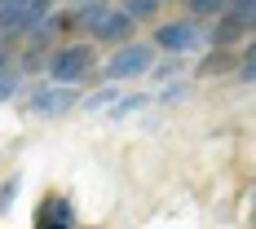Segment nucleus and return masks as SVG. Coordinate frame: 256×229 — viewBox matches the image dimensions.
Returning <instances> with one entry per match:
<instances>
[{
	"mask_svg": "<svg viewBox=\"0 0 256 229\" xmlns=\"http://www.w3.org/2000/svg\"><path fill=\"white\" fill-rule=\"evenodd\" d=\"M93 62H98V57H93L88 44H66V49L49 62V75L58 79V84H80V79L93 71Z\"/></svg>",
	"mask_w": 256,
	"mask_h": 229,
	"instance_id": "obj_2",
	"label": "nucleus"
},
{
	"mask_svg": "<svg viewBox=\"0 0 256 229\" xmlns=\"http://www.w3.org/2000/svg\"><path fill=\"white\" fill-rule=\"evenodd\" d=\"M44 221H49V225H71V203H66V199L44 203Z\"/></svg>",
	"mask_w": 256,
	"mask_h": 229,
	"instance_id": "obj_7",
	"label": "nucleus"
},
{
	"mask_svg": "<svg viewBox=\"0 0 256 229\" xmlns=\"http://www.w3.org/2000/svg\"><path fill=\"white\" fill-rule=\"evenodd\" d=\"M4 66H9V49H4V40H0V75H4Z\"/></svg>",
	"mask_w": 256,
	"mask_h": 229,
	"instance_id": "obj_12",
	"label": "nucleus"
},
{
	"mask_svg": "<svg viewBox=\"0 0 256 229\" xmlns=\"http://www.w3.org/2000/svg\"><path fill=\"white\" fill-rule=\"evenodd\" d=\"M14 93H18V79H14V75H0V102H9Z\"/></svg>",
	"mask_w": 256,
	"mask_h": 229,
	"instance_id": "obj_10",
	"label": "nucleus"
},
{
	"mask_svg": "<svg viewBox=\"0 0 256 229\" xmlns=\"http://www.w3.org/2000/svg\"><path fill=\"white\" fill-rule=\"evenodd\" d=\"M216 9H221V0H190V13H199V18L204 13H216Z\"/></svg>",
	"mask_w": 256,
	"mask_h": 229,
	"instance_id": "obj_9",
	"label": "nucleus"
},
{
	"mask_svg": "<svg viewBox=\"0 0 256 229\" xmlns=\"http://www.w3.org/2000/svg\"><path fill=\"white\" fill-rule=\"evenodd\" d=\"M44 229H71V225H44Z\"/></svg>",
	"mask_w": 256,
	"mask_h": 229,
	"instance_id": "obj_13",
	"label": "nucleus"
},
{
	"mask_svg": "<svg viewBox=\"0 0 256 229\" xmlns=\"http://www.w3.org/2000/svg\"><path fill=\"white\" fill-rule=\"evenodd\" d=\"M80 4H93V0H80Z\"/></svg>",
	"mask_w": 256,
	"mask_h": 229,
	"instance_id": "obj_14",
	"label": "nucleus"
},
{
	"mask_svg": "<svg viewBox=\"0 0 256 229\" xmlns=\"http://www.w3.org/2000/svg\"><path fill=\"white\" fill-rule=\"evenodd\" d=\"M154 4H159V0H132L124 13H128V18H146V13H154Z\"/></svg>",
	"mask_w": 256,
	"mask_h": 229,
	"instance_id": "obj_8",
	"label": "nucleus"
},
{
	"mask_svg": "<svg viewBox=\"0 0 256 229\" xmlns=\"http://www.w3.org/2000/svg\"><path fill=\"white\" fill-rule=\"evenodd\" d=\"M154 44L168 49V53H190V49H199V26L194 22H168V26L154 31Z\"/></svg>",
	"mask_w": 256,
	"mask_h": 229,
	"instance_id": "obj_4",
	"label": "nucleus"
},
{
	"mask_svg": "<svg viewBox=\"0 0 256 229\" xmlns=\"http://www.w3.org/2000/svg\"><path fill=\"white\" fill-rule=\"evenodd\" d=\"M128 31H132V18H128L124 9H106L102 18L93 22V35L98 40H124Z\"/></svg>",
	"mask_w": 256,
	"mask_h": 229,
	"instance_id": "obj_6",
	"label": "nucleus"
},
{
	"mask_svg": "<svg viewBox=\"0 0 256 229\" xmlns=\"http://www.w3.org/2000/svg\"><path fill=\"white\" fill-rule=\"evenodd\" d=\"M14 199H18V177L9 181L4 190H0V207H9V203H14Z\"/></svg>",
	"mask_w": 256,
	"mask_h": 229,
	"instance_id": "obj_11",
	"label": "nucleus"
},
{
	"mask_svg": "<svg viewBox=\"0 0 256 229\" xmlns=\"http://www.w3.org/2000/svg\"><path fill=\"white\" fill-rule=\"evenodd\" d=\"M71 106H76V93H71L66 84L40 88V93L31 97V110H36V115H62V110H71Z\"/></svg>",
	"mask_w": 256,
	"mask_h": 229,
	"instance_id": "obj_5",
	"label": "nucleus"
},
{
	"mask_svg": "<svg viewBox=\"0 0 256 229\" xmlns=\"http://www.w3.org/2000/svg\"><path fill=\"white\" fill-rule=\"evenodd\" d=\"M142 71H150V49L146 44H128V49H120L110 62H106V79H132L142 75Z\"/></svg>",
	"mask_w": 256,
	"mask_h": 229,
	"instance_id": "obj_3",
	"label": "nucleus"
},
{
	"mask_svg": "<svg viewBox=\"0 0 256 229\" xmlns=\"http://www.w3.org/2000/svg\"><path fill=\"white\" fill-rule=\"evenodd\" d=\"M53 13V0H0V26L4 31H40Z\"/></svg>",
	"mask_w": 256,
	"mask_h": 229,
	"instance_id": "obj_1",
	"label": "nucleus"
}]
</instances>
